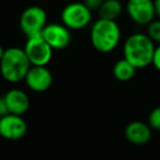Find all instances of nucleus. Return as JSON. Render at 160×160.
Instances as JSON below:
<instances>
[{
  "instance_id": "f8f14e48",
  "label": "nucleus",
  "mask_w": 160,
  "mask_h": 160,
  "mask_svg": "<svg viewBox=\"0 0 160 160\" xmlns=\"http://www.w3.org/2000/svg\"><path fill=\"white\" fill-rule=\"evenodd\" d=\"M8 111L11 114L23 115L30 109V99L27 92L21 89H11L5 94Z\"/></svg>"
},
{
  "instance_id": "39448f33",
  "label": "nucleus",
  "mask_w": 160,
  "mask_h": 160,
  "mask_svg": "<svg viewBox=\"0 0 160 160\" xmlns=\"http://www.w3.org/2000/svg\"><path fill=\"white\" fill-rule=\"evenodd\" d=\"M19 25L27 38L40 35L47 25V13L44 8L31 6L23 10L20 16Z\"/></svg>"
},
{
  "instance_id": "7ed1b4c3",
  "label": "nucleus",
  "mask_w": 160,
  "mask_h": 160,
  "mask_svg": "<svg viewBox=\"0 0 160 160\" xmlns=\"http://www.w3.org/2000/svg\"><path fill=\"white\" fill-rule=\"evenodd\" d=\"M31 62L24 49L20 47H8L0 60V73L10 83H18L24 80Z\"/></svg>"
},
{
  "instance_id": "9b49d317",
  "label": "nucleus",
  "mask_w": 160,
  "mask_h": 160,
  "mask_svg": "<svg viewBox=\"0 0 160 160\" xmlns=\"http://www.w3.org/2000/svg\"><path fill=\"white\" fill-rule=\"evenodd\" d=\"M125 138L127 142L136 146H142L150 142L152 137V128L148 123L142 121H133L128 123L124 131Z\"/></svg>"
},
{
  "instance_id": "4be33fe9",
  "label": "nucleus",
  "mask_w": 160,
  "mask_h": 160,
  "mask_svg": "<svg viewBox=\"0 0 160 160\" xmlns=\"http://www.w3.org/2000/svg\"><path fill=\"white\" fill-rule=\"evenodd\" d=\"M0 118H1V115H0Z\"/></svg>"
},
{
  "instance_id": "423d86ee",
  "label": "nucleus",
  "mask_w": 160,
  "mask_h": 160,
  "mask_svg": "<svg viewBox=\"0 0 160 160\" xmlns=\"http://www.w3.org/2000/svg\"><path fill=\"white\" fill-rule=\"evenodd\" d=\"M23 49L31 66H47L53 58L54 49L47 44L42 34L27 38Z\"/></svg>"
},
{
  "instance_id": "ddd939ff",
  "label": "nucleus",
  "mask_w": 160,
  "mask_h": 160,
  "mask_svg": "<svg viewBox=\"0 0 160 160\" xmlns=\"http://www.w3.org/2000/svg\"><path fill=\"white\" fill-rule=\"evenodd\" d=\"M136 71H137V68H135L124 57L116 60L113 68H112V73H113L114 78L121 82H127V81L132 80L135 77Z\"/></svg>"
},
{
  "instance_id": "a211bd4d",
  "label": "nucleus",
  "mask_w": 160,
  "mask_h": 160,
  "mask_svg": "<svg viewBox=\"0 0 160 160\" xmlns=\"http://www.w3.org/2000/svg\"><path fill=\"white\" fill-rule=\"evenodd\" d=\"M152 65L160 72V44H158L156 46L155 54H153V58H152Z\"/></svg>"
},
{
  "instance_id": "6ab92c4d",
  "label": "nucleus",
  "mask_w": 160,
  "mask_h": 160,
  "mask_svg": "<svg viewBox=\"0 0 160 160\" xmlns=\"http://www.w3.org/2000/svg\"><path fill=\"white\" fill-rule=\"evenodd\" d=\"M9 114V111H8V107H7V102L5 100V97L1 96L0 97V115H7Z\"/></svg>"
},
{
  "instance_id": "f3484780",
  "label": "nucleus",
  "mask_w": 160,
  "mask_h": 160,
  "mask_svg": "<svg viewBox=\"0 0 160 160\" xmlns=\"http://www.w3.org/2000/svg\"><path fill=\"white\" fill-rule=\"evenodd\" d=\"M103 1H104V0H83L82 2L87 6L88 9H90L93 12V11H98V10L100 9Z\"/></svg>"
},
{
  "instance_id": "f03ea898",
  "label": "nucleus",
  "mask_w": 160,
  "mask_h": 160,
  "mask_svg": "<svg viewBox=\"0 0 160 160\" xmlns=\"http://www.w3.org/2000/svg\"><path fill=\"white\" fill-rule=\"evenodd\" d=\"M122 38L121 28L116 21L99 18L90 29V42L93 48L100 53L113 52Z\"/></svg>"
},
{
  "instance_id": "9d476101",
  "label": "nucleus",
  "mask_w": 160,
  "mask_h": 160,
  "mask_svg": "<svg viewBox=\"0 0 160 160\" xmlns=\"http://www.w3.org/2000/svg\"><path fill=\"white\" fill-rule=\"evenodd\" d=\"M28 88L34 92H45L53 85V73L47 66H31L24 78Z\"/></svg>"
},
{
  "instance_id": "4468645a",
  "label": "nucleus",
  "mask_w": 160,
  "mask_h": 160,
  "mask_svg": "<svg viewBox=\"0 0 160 160\" xmlns=\"http://www.w3.org/2000/svg\"><path fill=\"white\" fill-rule=\"evenodd\" d=\"M123 12V5L120 0H104L98 10L99 18L116 21Z\"/></svg>"
},
{
  "instance_id": "412c9836",
  "label": "nucleus",
  "mask_w": 160,
  "mask_h": 160,
  "mask_svg": "<svg viewBox=\"0 0 160 160\" xmlns=\"http://www.w3.org/2000/svg\"><path fill=\"white\" fill-rule=\"evenodd\" d=\"M5 51L6 49L3 48L1 45H0V60H1V58H2V56H3V54H5Z\"/></svg>"
},
{
  "instance_id": "2eb2a0df",
  "label": "nucleus",
  "mask_w": 160,
  "mask_h": 160,
  "mask_svg": "<svg viewBox=\"0 0 160 160\" xmlns=\"http://www.w3.org/2000/svg\"><path fill=\"white\" fill-rule=\"evenodd\" d=\"M146 34L155 44H160V19H155L147 25Z\"/></svg>"
},
{
  "instance_id": "dca6fc26",
  "label": "nucleus",
  "mask_w": 160,
  "mask_h": 160,
  "mask_svg": "<svg viewBox=\"0 0 160 160\" xmlns=\"http://www.w3.org/2000/svg\"><path fill=\"white\" fill-rule=\"evenodd\" d=\"M148 124L155 131L160 132V107H157L149 113Z\"/></svg>"
},
{
  "instance_id": "20e7f679",
  "label": "nucleus",
  "mask_w": 160,
  "mask_h": 160,
  "mask_svg": "<svg viewBox=\"0 0 160 160\" xmlns=\"http://www.w3.org/2000/svg\"><path fill=\"white\" fill-rule=\"evenodd\" d=\"M62 23L70 31H79L89 27L92 21V11L83 2H70L62 10Z\"/></svg>"
},
{
  "instance_id": "6e6552de",
  "label": "nucleus",
  "mask_w": 160,
  "mask_h": 160,
  "mask_svg": "<svg viewBox=\"0 0 160 160\" xmlns=\"http://www.w3.org/2000/svg\"><path fill=\"white\" fill-rule=\"evenodd\" d=\"M28 133V123L22 115L7 114L0 118V136L7 140H19Z\"/></svg>"
},
{
  "instance_id": "0eeeda50",
  "label": "nucleus",
  "mask_w": 160,
  "mask_h": 160,
  "mask_svg": "<svg viewBox=\"0 0 160 160\" xmlns=\"http://www.w3.org/2000/svg\"><path fill=\"white\" fill-rule=\"evenodd\" d=\"M126 12L134 23L148 25L156 19L153 0H127Z\"/></svg>"
},
{
  "instance_id": "f257e3e1",
  "label": "nucleus",
  "mask_w": 160,
  "mask_h": 160,
  "mask_svg": "<svg viewBox=\"0 0 160 160\" xmlns=\"http://www.w3.org/2000/svg\"><path fill=\"white\" fill-rule=\"evenodd\" d=\"M156 44L146 33L131 34L123 44V57L135 68L142 69L152 65Z\"/></svg>"
},
{
  "instance_id": "1a4fd4ad",
  "label": "nucleus",
  "mask_w": 160,
  "mask_h": 160,
  "mask_svg": "<svg viewBox=\"0 0 160 160\" xmlns=\"http://www.w3.org/2000/svg\"><path fill=\"white\" fill-rule=\"evenodd\" d=\"M42 36L54 51H62L70 45L71 31L62 23H47Z\"/></svg>"
},
{
  "instance_id": "aec40b11",
  "label": "nucleus",
  "mask_w": 160,
  "mask_h": 160,
  "mask_svg": "<svg viewBox=\"0 0 160 160\" xmlns=\"http://www.w3.org/2000/svg\"><path fill=\"white\" fill-rule=\"evenodd\" d=\"M153 6H155L156 17L160 19V0H153Z\"/></svg>"
}]
</instances>
